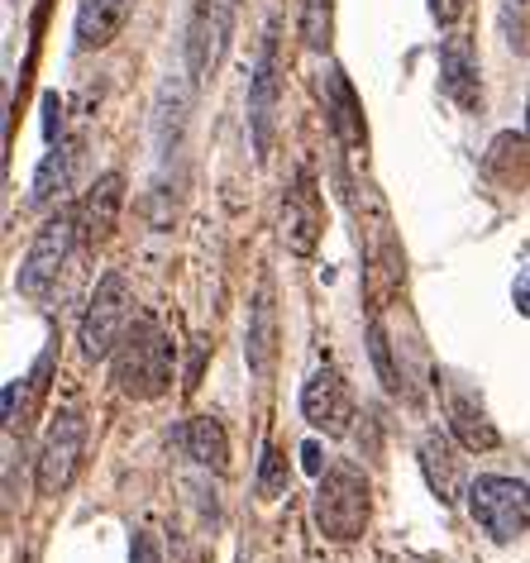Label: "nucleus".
Returning <instances> with one entry per match:
<instances>
[{
    "label": "nucleus",
    "instance_id": "28",
    "mask_svg": "<svg viewBox=\"0 0 530 563\" xmlns=\"http://www.w3.org/2000/svg\"><path fill=\"white\" fill-rule=\"evenodd\" d=\"M301 468L311 473V477H320V473H325V459H320V444H316V440L301 449Z\"/></svg>",
    "mask_w": 530,
    "mask_h": 563
},
{
    "label": "nucleus",
    "instance_id": "30",
    "mask_svg": "<svg viewBox=\"0 0 530 563\" xmlns=\"http://www.w3.org/2000/svg\"><path fill=\"white\" fill-rule=\"evenodd\" d=\"M526 134H530V106H526Z\"/></svg>",
    "mask_w": 530,
    "mask_h": 563
},
{
    "label": "nucleus",
    "instance_id": "10",
    "mask_svg": "<svg viewBox=\"0 0 530 563\" xmlns=\"http://www.w3.org/2000/svg\"><path fill=\"white\" fill-rule=\"evenodd\" d=\"M320 230H325V210H320V191H316V177L297 173V181L287 187L283 196V239H287V249L291 253H316L320 244Z\"/></svg>",
    "mask_w": 530,
    "mask_h": 563
},
{
    "label": "nucleus",
    "instance_id": "25",
    "mask_svg": "<svg viewBox=\"0 0 530 563\" xmlns=\"http://www.w3.org/2000/svg\"><path fill=\"white\" fill-rule=\"evenodd\" d=\"M130 563H163L158 534H153V530H139V534H134V554H130Z\"/></svg>",
    "mask_w": 530,
    "mask_h": 563
},
{
    "label": "nucleus",
    "instance_id": "3",
    "mask_svg": "<svg viewBox=\"0 0 530 563\" xmlns=\"http://www.w3.org/2000/svg\"><path fill=\"white\" fill-rule=\"evenodd\" d=\"M316 526L325 540L334 544H349L358 540L368 526V511H373V497H368V477L354 468V463H334V468L320 473V487H316Z\"/></svg>",
    "mask_w": 530,
    "mask_h": 563
},
{
    "label": "nucleus",
    "instance_id": "26",
    "mask_svg": "<svg viewBox=\"0 0 530 563\" xmlns=\"http://www.w3.org/2000/svg\"><path fill=\"white\" fill-rule=\"evenodd\" d=\"M373 358H378V373H383V383L397 391L401 383H397V373H393V358H387V334H383L378 325H373Z\"/></svg>",
    "mask_w": 530,
    "mask_h": 563
},
{
    "label": "nucleus",
    "instance_id": "11",
    "mask_svg": "<svg viewBox=\"0 0 530 563\" xmlns=\"http://www.w3.org/2000/svg\"><path fill=\"white\" fill-rule=\"evenodd\" d=\"M277 96H283V81H277V34L268 30L254 67V81H249V130H254V153L263 158L273 144V120H277Z\"/></svg>",
    "mask_w": 530,
    "mask_h": 563
},
{
    "label": "nucleus",
    "instance_id": "16",
    "mask_svg": "<svg viewBox=\"0 0 530 563\" xmlns=\"http://www.w3.org/2000/svg\"><path fill=\"white\" fill-rule=\"evenodd\" d=\"M421 473H426L430 492H435L444 506L459 501V492H464V463H459L454 444L444 440L440 430H430L426 440H421Z\"/></svg>",
    "mask_w": 530,
    "mask_h": 563
},
{
    "label": "nucleus",
    "instance_id": "21",
    "mask_svg": "<svg viewBox=\"0 0 530 563\" xmlns=\"http://www.w3.org/2000/svg\"><path fill=\"white\" fill-rule=\"evenodd\" d=\"M450 426L459 434V444L473 449V454H487V449H497V426L487 420V411L464 391H450Z\"/></svg>",
    "mask_w": 530,
    "mask_h": 563
},
{
    "label": "nucleus",
    "instance_id": "9",
    "mask_svg": "<svg viewBox=\"0 0 530 563\" xmlns=\"http://www.w3.org/2000/svg\"><path fill=\"white\" fill-rule=\"evenodd\" d=\"M301 411L316 430L325 434H344L354 426V391H349L340 368H320L311 373V383L301 387Z\"/></svg>",
    "mask_w": 530,
    "mask_h": 563
},
{
    "label": "nucleus",
    "instance_id": "27",
    "mask_svg": "<svg viewBox=\"0 0 530 563\" xmlns=\"http://www.w3.org/2000/svg\"><path fill=\"white\" fill-rule=\"evenodd\" d=\"M468 0H430V15H435V24H454L459 15H464Z\"/></svg>",
    "mask_w": 530,
    "mask_h": 563
},
{
    "label": "nucleus",
    "instance_id": "22",
    "mask_svg": "<svg viewBox=\"0 0 530 563\" xmlns=\"http://www.w3.org/2000/svg\"><path fill=\"white\" fill-rule=\"evenodd\" d=\"M334 38V0H301V44L325 53Z\"/></svg>",
    "mask_w": 530,
    "mask_h": 563
},
{
    "label": "nucleus",
    "instance_id": "6",
    "mask_svg": "<svg viewBox=\"0 0 530 563\" xmlns=\"http://www.w3.org/2000/svg\"><path fill=\"white\" fill-rule=\"evenodd\" d=\"M234 34V0H197L187 20V77L191 87H206L216 77V67L225 63Z\"/></svg>",
    "mask_w": 530,
    "mask_h": 563
},
{
    "label": "nucleus",
    "instance_id": "18",
    "mask_svg": "<svg viewBox=\"0 0 530 563\" xmlns=\"http://www.w3.org/2000/svg\"><path fill=\"white\" fill-rule=\"evenodd\" d=\"M325 101H330L334 139H340L349 153H358L364 148V110H358V96H354V87H349V77L340 73V67H330V77H325Z\"/></svg>",
    "mask_w": 530,
    "mask_h": 563
},
{
    "label": "nucleus",
    "instance_id": "29",
    "mask_svg": "<svg viewBox=\"0 0 530 563\" xmlns=\"http://www.w3.org/2000/svg\"><path fill=\"white\" fill-rule=\"evenodd\" d=\"M516 306H521V311L530 316V273H526L521 282H516Z\"/></svg>",
    "mask_w": 530,
    "mask_h": 563
},
{
    "label": "nucleus",
    "instance_id": "8",
    "mask_svg": "<svg viewBox=\"0 0 530 563\" xmlns=\"http://www.w3.org/2000/svg\"><path fill=\"white\" fill-rule=\"evenodd\" d=\"M81 444H87V420L77 411L53 416L44 449H38V463H34L38 497H58V492H67V483L77 477V463H81Z\"/></svg>",
    "mask_w": 530,
    "mask_h": 563
},
{
    "label": "nucleus",
    "instance_id": "1",
    "mask_svg": "<svg viewBox=\"0 0 530 563\" xmlns=\"http://www.w3.org/2000/svg\"><path fill=\"white\" fill-rule=\"evenodd\" d=\"M354 216H358V249H364V291L373 311L393 306L407 282V258H401V239L393 230L383 196L373 187H354Z\"/></svg>",
    "mask_w": 530,
    "mask_h": 563
},
{
    "label": "nucleus",
    "instance_id": "5",
    "mask_svg": "<svg viewBox=\"0 0 530 563\" xmlns=\"http://www.w3.org/2000/svg\"><path fill=\"white\" fill-rule=\"evenodd\" d=\"M468 511L497 544H507L516 534L530 530V487L516 483V477L487 473L468 487Z\"/></svg>",
    "mask_w": 530,
    "mask_h": 563
},
{
    "label": "nucleus",
    "instance_id": "14",
    "mask_svg": "<svg viewBox=\"0 0 530 563\" xmlns=\"http://www.w3.org/2000/svg\"><path fill=\"white\" fill-rule=\"evenodd\" d=\"M244 358H249V373H254V377H273V368H277V306H273V287H268V282H263L258 297H254Z\"/></svg>",
    "mask_w": 530,
    "mask_h": 563
},
{
    "label": "nucleus",
    "instance_id": "17",
    "mask_svg": "<svg viewBox=\"0 0 530 563\" xmlns=\"http://www.w3.org/2000/svg\"><path fill=\"white\" fill-rule=\"evenodd\" d=\"M124 20H130V0H81L77 5V48L96 53L115 44Z\"/></svg>",
    "mask_w": 530,
    "mask_h": 563
},
{
    "label": "nucleus",
    "instance_id": "24",
    "mask_svg": "<svg viewBox=\"0 0 530 563\" xmlns=\"http://www.w3.org/2000/svg\"><path fill=\"white\" fill-rule=\"evenodd\" d=\"M287 492V459L277 454V444H263V463H258V497L273 501Z\"/></svg>",
    "mask_w": 530,
    "mask_h": 563
},
{
    "label": "nucleus",
    "instance_id": "4",
    "mask_svg": "<svg viewBox=\"0 0 530 563\" xmlns=\"http://www.w3.org/2000/svg\"><path fill=\"white\" fill-rule=\"evenodd\" d=\"M134 291L124 273H106L91 291V306H87V320H81V354L91 363L96 358H110L115 349L124 344V334L134 330Z\"/></svg>",
    "mask_w": 530,
    "mask_h": 563
},
{
    "label": "nucleus",
    "instance_id": "23",
    "mask_svg": "<svg viewBox=\"0 0 530 563\" xmlns=\"http://www.w3.org/2000/svg\"><path fill=\"white\" fill-rule=\"evenodd\" d=\"M501 38L516 58H530V0H501Z\"/></svg>",
    "mask_w": 530,
    "mask_h": 563
},
{
    "label": "nucleus",
    "instance_id": "7",
    "mask_svg": "<svg viewBox=\"0 0 530 563\" xmlns=\"http://www.w3.org/2000/svg\"><path fill=\"white\" fill-rule=\"evenodd\" d=\"M73 239H77V210H58V216L38 230V239L30 244V253H24V263H20V297L44 301L48 291L58 287L67 253H73Z\"/></svg>",
    "mask_w": 530,
    "mask_h": 563
},
{
    "label": "nucleus",
    "instance_id": "20",
    "mask_svg": "<svg viewBox=\"0 0 530 563\" xmlns=\"http://www.w3.org/2000/svg\"><path fill=\"white\" fill-rule=\"evenodd\" d=\"M183 449H187V459H197L201 468H211V473H225V468H230L225 426H220V420H211V416L187 420V426H183Z\"/></svg>",
    "mask_w": 530,
    "mask_h": 563
},
{
    "label": "nucleus",
    "instance_id": "13",
    "mask_svg": "<svg viewBox=\"0 0 530 563\" xmlns=\"http://www.w3.org/2000/svg\"><path fill=\"white\" fill-rule=\"evenodd\" d=\"M120 206H124V177L120 173H106L96 187L87 191V201L77 206V239L87 249H101L120 224Z\"/></svg>",
    "mask_w": 530,
    "mask_h": 563
},
{
    "label": "nucleus",
    "instance_id": "12",
    "mask_svg": "<svg viewBox=\"0 0 530 563\" xmlns=\"http://www.w3.org/2000/svg\"><path fill=\"white\" fill-rule=\"evenodd\" d=\"M440 87L459 110H483V81H478V53L464 34H450L440 48Z\"/></svg>",
    "mask_w": 530,
    "mask_h": 563
},
{
    "label": "nucleus",
    "instance_id": "19",
    "mask_svg": "<svg viewBox=\"0 0 530 563\" xmlns=\"http://www.w3.org/2000/svg\"><path fill=\"white\" fill-rule=\"evenodd\" d=\"M77 163H81V139L53 144V148H48V158L38 163V173H34V201H38V206L58 201V196H63L67 187H73Z\"/></svg>",
    "mask_w": 530,
    "mask_h": 563
},
{
    "label": "nucleus",
    "instance_id": "15",
    "mask_svg": "<svg viewBox=\"0 0 530 563\" xmlns=\"http://www.w3.org/2000/svg\"><path fill=\"white\" fill-rule=\"evenodd\" d=\"M487 177L493 187L501 191H526L530 187V134H516V130H501L493 144H487Z\"/></svg>",
    "mask_w": 530,
    "mask_h": 563
},
{
    "label": "nucleus",
    "instance_id": "2",
    "mask_svg": "<svg viewBox=\"0 0 530 563\" xmlns=\"http://www.w3.org/2000/svg\"><path fill=\"white\" fill-rule=\"evenodd\" d=\"M115 368V387L134 401H153L173 387V340L163 334L158 320L139 316L134 330L124 334V344L110 354Z\"/></svg>",
    "mask_w": 530,
    "mask_h": 563
}]
</instances>
